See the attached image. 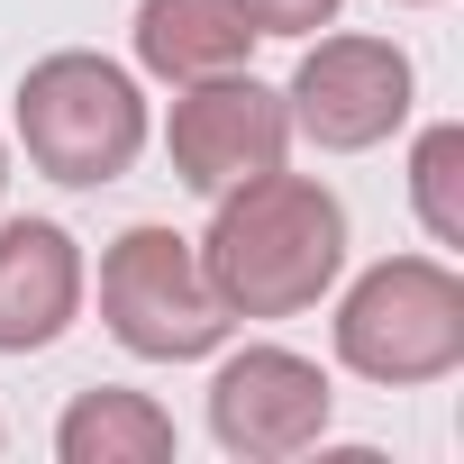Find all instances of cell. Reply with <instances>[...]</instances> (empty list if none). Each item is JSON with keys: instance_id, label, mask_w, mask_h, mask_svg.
Wrapping results in <instances>:
<instances>
[{"instance_id": "2", "label": "cell", "mask_w": 464, "mask_h": 464, "mask_svg": "<svg viewBox=\"0 0 464 464\" xmlns=\"http://www.w3.org/2000/svg\"><path fill=\"white\" fill-rule=\"evenodd\" d=\"M19 137L55 182H119L146 146V101L101 55H46L19 82Z\"/></svg>"}, {"instance_id": "12", "label": "cell", "mask_w": 464, "mask_h": 464, "mask_svg": "<svg viewBox=\"0 0 464 464\" xmlns=\"http://www.w3.org/2000/svg\"><path fill=\"white\" fill-rule=\"evenodd\" d=\"M237 10L256 19V37H292V28H319V19H337V0H237Z\"/></svg>"}, {"instance_id": "6", "label": "cell", "mask_w": 464, "mask_h": 464, "mask_svg": "<svg viewBox=\"0 0 464 464\" xmlns=\"http://www.w3.org/2000/svg\"><path fill=\"white\" fill-rule=\"evenodd\" d=\"M283 110H292L319 146H337V155H346V146H373V137H392L401 110H410V55L382 46V37H328V46L301 55Z\"/></svg>"}, {"instance_id": "1", "label": "cell", "mask_w": 464, "mask_h": 464, "mask_svg": "<svg viewBox=\"0 0 464 464\" xmlns=\"http://www.w3.org/2000/svg\"><path fill=\"white\" fill-rule=\"evenodd\" d=\"M346 265V209L337 191L301 182V173H256L237 191H218V227L200 246V274L218 292V310L237 319H283L310 310Z\"/></svg>"}, {"instance_id": "3", "label": "cell", "mask_w": 464, "mask_h": 464, "mask_svg": "<svg viewBox=\"0 0 464 464\" xmlns=\"http://www.w3.org/2000/svg\"><path fill=\"white\" fill-rule=\"evenodd\" d=\"M337 355L373 382H437L464 355V283L428 256L373 265L337 310Z\"/></svg>"}, {"instance_id": "4", "label": "cell", "mask_w": 464, "mask_h": 464, "mask_svg": "<svg viewBox=\"0 0 464 464\" xmlns=\"http://www.w3.org/2000/svg\"><path fill=\"white\" fill-rule=\"evenodd\" d=\"M101 310L119 328L128 355H155V364H182V355H209L227 337V310L200 274V256L173 237V227H128L101 265Z\"/></svg>"}, {"instance_id": "7", "label": "cell", "mask_w": 464, "mask_h": 464, "mask_svg": "<svg viewBox=\"0 0 464 464\" xmlns=\"http://www.w3.org/2000/svg\"><path fill=\"white\" fill-rule=\"evenodd\" d=\"M209 428L237 455H292L328 428V382H319V364H301L283 346H246L209 382Z\"/></svg>"}, {"instance_id": "13", "label": "cell", "mask_w": 464, "mask_h": 464, "mask_svg": "<svg viewBox=\"0 0 464 464\" xmlns=\"http://www.w3.org/2000/svg\"><path fill=\"white\" fill-rule=\"evenodd\" d=\"M0 182H10V164H0Z\"/></svg>"}, {"instance_id": "5", "label": "cell", "mask_w": 464, "mask_h": 464, "mask_svg": "<svg viewBox=\"0 0 464 464\" xmlns=\"http://www.w3.org/2000/svg\"><path fill=\"white\" fill-rule=\"evenodd\" d=\"M173 173L191 182V191H237V182H256V173H274L283 164V146H292V110L246 73H209V82H191L182 101H173Z\"/></svg>"}, {"instance_id": "8", "label": "cell", "mask_w": 464, "mask_h": 464, "mask_svg": "<svg viewBox=\"0 0 464 464\" xmlns=\"http://www.w3.org/2000/svg\"><path fill=\"white\" fill-rule=\"evenodd\" d=\"M82 301V256L64 227L46 218H19V227H0V355H28L46 337H64Z\"/></svg>"}, {"instance_id": "10", "label": "cell", "mask_w": 464, "mask_h": 464, "mask_svg": "<svg viewBox=\"0 0 464 464\" xmlns=\"http://www.w3.org/2000/svg\"><path fill=\"white\" fill-rule=\"evenodd\" d=\"M64 464H164L173 455V419L146 392H82L55 428Z\"/></svg>"}, {"instance_id": "11", "label": "cell", "mask_w": 464, "mask_h": 464, "mask_svg": "<svg viewBox=\"0 0 464 464\" xmlns=\"http://www.w3.org/2000/svg\"><path fill=\"white\" fill-rule=\"evenodd\" d=\"M410 191H419V218H428V237L464 246V128H428V137H419Z\"/></svg>"}, {"instance_id": "9", "label": "cell", "mask_w": 464, "mask_h": 464, "mask_svg": "<svg viewBox=\"0 0 464 464\" xmlns=\"http://www.w3.org/2000/svg\"><path fill=\"white\" fill-rule=\"evenodd\" d=\"M256 46V19L237 0H146L137 10V55L164 82H209V73H237Z\"/></svg>"}]
</instances>
